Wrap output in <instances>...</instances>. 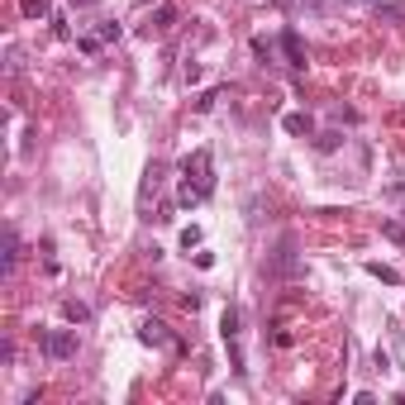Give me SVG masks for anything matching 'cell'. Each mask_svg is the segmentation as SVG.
<instances>
[{"mask_svg": "<svg viewBox=\"0 0 405 405\" xmlns=\"http://www.w3.org/2000/svg\"><path fill=\"white\" fill-rule=\"evenodd\" d=\"M263 272H267L272 281H291V277H300V272H305V267H300V258H296V248H291V238L277 248V258H272Z\"/></svg>", "mask_w": 405, "mask_h": 405, "instance_id": "277c9868", "label": "cell"}, {"mask_svg": "<svg viewBox=\"0 0 405 405\" xmlns=\"http://www.w3.org/2000/svg\"><path fill=\"white\" fill-rule=\"evenodd\" d=\"M63 315L72 320V325H86V320H91V310H86L81 300H63Z\"/></svg>", "mask_w": 405, "mask_h": 405, "instance_id": "8fae6325", "label": "cell"}, {"mask_svg": "<svg viewBox=\"0 0 405 405\" xmlns=\"http://www.w3.org/2000/svg\"><path fill=\"white\" fill-rule=\"evenodd\" d=\"M19 10L29 19H43V15H53V0H19Z\"/></svg>", "mask_w": 405, "mask_h": 405, "instance_id": "30bf717a", "label": "cell"}, {"mask_svg": "<svg viewBox=\"0 0 405 405\" xmlns=\"http://www.w3.org/2000/svg\"><path fill=\"white\" fill-rule=\"evenodd\" d=\"M196 243H201V229H196V224H191V229H182V248H196Z\"/></svg>", "mask_w": 405, "mask_h": 405, "instance_id": "ac0fdd59", "label": "cell"}, {"mask_svg": "<svg viewBox=\"0 0 405 405\" xmlns=\"http://www.w3.org/2000/svg\"><path fill=\"white\" fill-rule=\"evenodd\" d=\"M172 24H177V5H162V10L148 19V33H167Z\"/></svg>", "mask_w": 405, "mask_h": 405, "instance_id": "52a82bcc", "label": "cell"}, {"mask_svg": "<svg viewBox=\"0 0 405 405\" xmlns=\"http://www.w3.org/2000/svg\"><path fill=\"white\" fill-rule=\"evenodd\" d=\"M382 229H386V238H396V243H405V224H401V219H386Z\"/></svg>", "mask_w": 405, "mask_h": 405, "instance_id": "e0dca14e", "label": "cell"}, {"mask_svg": "<svg viewBox=\"0 0 405 405\" xmlns=\"http://www.w3.org/2000/svg\"><path fill=\"white\" fill-rule=\"evenodd\" d=\"M95 33H100V43H115V38H120V33H125V29H120L115 19H105V24H100V29H95Z\"/></svg>", "mask_w": 405, "mask_h": 405, "instance_id": "2e32d148", "label": "cell"}, {"mask_svg": "<svg viewBox=\"0 0 405 405\" xmlns=\"http://www.w3.org/2000/svg\"><path fill=\"white\" fill-rule=\"evenodd\" d=\"M377 19H386V24H405V5H377Z\"/></svg>", "mask_w": 405, "mask_h": 405, "instance_id": "7c38bea8", "label": "cell"}, {"mask_svg": "<svg viewBox=\"0 0 405 405\" xmlns=\"http://www.w3.org/2000/svg\"><path fill=\"white\" fill-rule=\"evenodd\" d=\"M19 253H24V248H19V234H15V229H10V234H5V277H10V272H15Z\"/></svg>", "mask_w": 405, "mask_h": 405, "instance_id": "ba28073f", "label": "cell"}, {"mask_svg": "<svg viewBox=\"0 0 405 405\" xmlns=\"http://www.w3.org/2000/svg\"><path fill=\"white\" fill-rule=\"evenodd\" d=\"M219 334H224V343H229L234 372L243 377V348H238V334H243V315H238V305H229V310H224V320H219Z\"/></svg>", "mask_w": 405, "mask_h": 405, "instance_id": "7a4b0ae2", "label": "cell"}, {"mask_svg": "<svg viewBox=\"0 0 405 405\" xmlns=\"http://www.w3.org/2000/svg\"><path fill=\"white\" fill-rule=\"evenodd\" d=\"M219 95H224V86H210V91L201 95V100H196V110H201V115H210V110H215V100Z\"/></svg>", "mask_w": 405, "mask_h": 405, "instance_id": "5bb4252c", "label": "cell"}, {"mask_svg": "<svg viewBox=\"0 0 405 405\" xmlns=\"http://www.w3.org/2000/svg\"><path fill=\"white\" fill-rule=\"evenodd\" d=\"M339 143H343V134H315V148H320V153H334Z\"/></svg>", "mask_w": 405, "mask_h": 405, "instance_id": "9a60e30c", "label": "cell"}, {"mask_svg": "<svg viewBox=\"0 0 405 405\" xmlns=\"http://www.w3.org/2000/svg\"><path fill=\"white\" fill-rule=\"evenodd\" d=\"M77 5H95V0H77Z\"/></svg>", "mask_w": 405, "mask_h": 405, "instance_id": "44dd1931", "label": "cell"}, {"mask_svg": "<svg viewBox=\"0 0 405 405\" xmlns=\"http://www.w3.org/2000/svg\"><path fill=\"white\" fill-rule=\"evenodd\" d=\"M281 125H286V134H310V129H315V120H310V115H300V110H296V115H286Z\"/></svg>", "mask_w": 405, "mask_h": 405, "instance_id": "9c48e42d", "label": "cell"}, {"mask_svg": "<svg viewBox=\"0 0 405 405\" xmlns=\"http://www.w3.org/2000/svg\"><path fill=\"white\" fill-rule=\"evenodd\" d=\"M38 348H43L53 362H67V358H77V334H72V329H48L43 339H38Z\"/></svg>", "mask_w": 405, "mask_h": 405, "instance_id": "3957f363", "label": "cell"}, {"mask_svg": "<svg viewBox=\"0 0 405 405\" xmlns=\"http://www.w3.org/2000/svg\"><path fill=\"white\" fill-rule=\"evenodd\" d=\"M182 77H186V86H196V81H201V63H186V72H182Z\"/></svg>", "mask_w": 405, "mask_h": 405, "instance_id": "d6986e66", "label": "cell"}, {"mask_svg": "<svg viewBox=\"0 0 405 405\" xmlns=\"http://www.w3.org/2000/svg\"><path fill=\"white\" fill-rule=\"evenodd\" d=\"M272 5H291V0H272Z\"/></svg>", "mask_w": 405, "mask_h": 405, "instance_id": "ffe728a7", "label": "cell"}, {"mask_svg": "<svg viewBox=\"0 0 405 405\" xmlns=\"http://www.w3.org/2000/svg\"><path fill=\"white\" fill-rule=\"evenodd\" d=\"M367 272H372V277H382V281H386V286H401V272H396V267H382V263H367Z\"/></svg>", "mask_w": 405, "mask_h": 405, "instance_id": "4fadbf2b", "label": "cell"}, {"mask_svg": "<svg viewBox=\"0 0 405 405\" xmlns=\"http://www.w3.org/2000/svg\"><path fill=\"white\" fill-rule=\"evenodd\" d=\"M139 339L148 343V348H172V353H182V339L172 334L162 320H143V329H139Z\"/></svg>", "mask_w": 405, "mask_h": 405, "instance_id": "5b68a950", "label": "cell"}, {"mask_svg": "<svg viewBox=\"0 0 405 405\" xmlns=\"http://www.w3.org/2000/svg\"><path fill=\"white\" fill-rule=\"evenodd\" d=\"M281 48H286V63H291V67H305V43H300V33H296V29L281 33Z\"/></svg>", "mask_w": 405, "mask_h": 405, "instance_id": "8992f818", "label": "cell"}, {"mask_svg": "<svg viewBox=\"0 0 405 405\" xmlns=\"http://www.w3.org/2000/svg\"><path fill=\"white\" fill-rule=\"evenodd\" d=\"M215 196V157L210 148H196V153L182 162V186H177V205H201Z\"/></svg>", "mask_w": 405, "mask_h": 405, "instance_id": "6da1fadb", "label": "cell"}]
</instances>
